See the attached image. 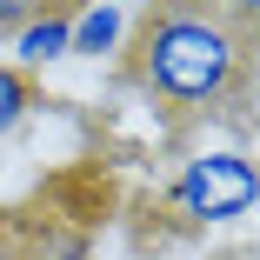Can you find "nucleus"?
<instances>
[{
    "label": "nucleus",
    "instance_id": "obj_1",
    "mask_svg": "<svg viewBox=\"0 0 260 260\" xmlns=\"http://www.w3.org/2000/svg\"><path fill=\"white\" fill-rule=\"evenodd\" d=\"M240 67H247V40L214 0H153L147 7L134 40V74L153 100L214 107L234 93Z\"/></svg>",
    "mask_w": 260,
    "mask_h": 260
},
{
    "label": "nucleus",
    "instance_id": "obj_2",
    "mask_svg": "<svg viewBox=\"0 0 260 260\" xmlns=\"http://www.w3.org/2000/svg\"><path fill=\"white\" fill-rule=\"evenodd\" d=\"M253 200H260V167L247 160V153H234V147L193 153V160L180 167V180H174V207L187 220H207V227L253 214Z\"/></svg>",
    "mask_w": 260,
    "mask_h": 260
},
{
    "label": "nucleus",
    "instance_id": "obj_3",
    "mask_svg": "<svg viewBox=\"0 0 260 260\" xmlns=\"http://www.w3.org/2000/svg\"><path fill=\"white\" fill-rule=\"evenodd\" d=\"M120 40H127V7H120V0H93V7L74 20L67 54H87V60H100V54H120Z\"/></svg>",
    "mask_w": 260,
    "mask_h": 260
},
{
    "label": "nucleus",
    "instance_id": "obj_4",
    "mask_svg": "<svg viewBox=\"0 0 260 260\" xmlns=\"http://www.w3.org/2000/svg\"><path fill=\"white\" fill-rule=\"evenodd\" d=\"M67 40H74V20H67L60 7H47L40 20H27V27L14 34V54H20L27 67H54V60H67Z\"/></svg>",
    "mask_w": 260,
    "mask_h": 260
},
{
    "label": "nucleus",
    "instance_id": "obj_5",
    "mask_svg": "<svg viewBox=\"0 0 260 260\" xmlns=\"http://www.w3.org/2000/svg\"><path fill=\"white\" fill-rule=\"evenodd\" d=\"M27 107H34V93H27V80H20L14 67H0V134H14V127L27 120Z\"/></svg>",
    "mask_w": 260,
    "mask_h": 260
},
{
    "label": "nucleus",
    "instance_id": "obj_6",
    "mask_svg": "<svg viewBox=\"0 0 260 260\" xmlns=\"http://www.w3.org/2000/svg\"><path fill=\"white\" fill-rule=\"evenodd\" d=\"M54 0H0V34H20L27 20H40Z\"/></svg>",
    "mask_w": 260,
    "mask_h": 260
},
{
    "label": "nucleus",
    "instance_id": "obj_7",
    "mask_svg": "<svg viewBox=\"0 0 260 260\" xmlns=\"http://www.w3.org/2000/svg\"><path fill=\"white\" fill-rule=\"evenodd\" d=\"M214 7L240 27V40H260V0H214Z\"/></svg>",
    "mask_w": 260,
    "mask_h": 260
},
{
    "label": "nucleus",
    "instance_id": "obj_8",
    "mask_svg": "<svg viewBox=\"0 0 260 260\" xmlns=\"http://www.w3.org/2000/svg\"><path fill=\"white\" fill-rule=\"evenodd\" d=\"M0 253H7V220H0Z\"/></svg>",
    "mask_w": 260,
    "mask_h": 260
},
{
    "label": "nucleus",
    "instance_id": "obj_9",
    "mask_svg": "<svg viewBox=\"0 0 260 260\" xmlns=\"http://www.w3.org/2000/svg\"><path fill=\"white\" fill-rule=\"evenodd\" d=\"M0 260H20V253H14V247H7V253H0Z\"/></svg>",
    "mask_w": 260,
    "mask_h": 260
}]
</instances>
